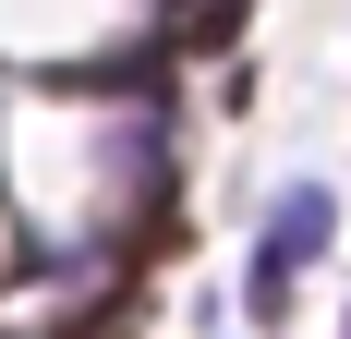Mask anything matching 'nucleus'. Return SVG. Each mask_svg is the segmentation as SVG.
Here are the masks:
<instances>
[{"mask_svg": "<svg viewBox=\"0 0 351 339\" xmlns=\"http://www.w3.org/2000/svg\"><path fill=\"white\" fill-rule=\"evenodd\" d=\"M327 231H339V194H327V182H291V194L267 206V242H254V279H243V303L267 315V327L291 315V267H315Z\"/></svg>", "mask_w": 351, "mask_h": 339, "instance_id": "obj_1", "label": "nucleus"}, {"mask_svg": "<svg viewBox=\"0 0 351 339\" xmlns=\"http://www.w3.org/2000/svg\"><path fill=\"white\" fill-rule=\"evenodd\" d=\"M230 36H243V0H206V12L182 25V49H230Z\"/></svg>", "mask_w": 351, "mask_h": 339, "instance_id": "obj_2", "label": "nucleus"}]
</instances>
